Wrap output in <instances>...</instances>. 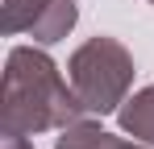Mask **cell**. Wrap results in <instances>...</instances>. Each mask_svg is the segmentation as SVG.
I'll use <instances>...</instances> for the list:
<instances>
[{"instance_id": "6da1fadb", "label": "cell", "mask_w": 154, "mask_h": 149, "mask_svg": "<svg viewBox=\"0 0 154 149\" xmlns=\"http://www.w3.org/2000/svg\"><path fill=\"white\" fill-rule=\"evenodd\" d=\"M92 116L75 95L71 79H63L58 62L38 46H13L4 58L0 87V133L4 137H38L50 128Z\"/></svg>"}, {"instance_id": "7a4b0ae2", "label": "cell", "mask_w": 154, "mask_h": 149, "mask_svg": "<svg viewBox=\"0 0 154 149\" xmlns=\"http://www.w3.org/2000/svg\"><path fill=\"white\" fill-rule=\"evenodd\" d=\"M67 79L92 116L121 112L133 91V54L117 37H88L67 58Z\"/></svg>"}, {"instance_id": "3957f363", "label": "cell", "mask_w": 154, "mask_h": 149, "mask_svg": "<svg viewBox=\"0 0 154 149\" xmlns=\"http://www.w3.org/2000/svg\"><path fill=\"white\" fill-rule=\"evenodd\" d=\"M117 120H121V133H125V137L142 141V145H154V83L142 87V91H133V95L121 104Z\"/></svg>"}, {"instance_id": "277c9868", "label": "cell", "mask_w": 154, "mask_h": 149, "mask_svg": "<svg viewBox=\"0 0 154 149\" xmlns=\"http://www.w3.org/2000/svg\"><path fill=\"white\" fill-rule=\"evenodd\" d=\"M75 21H79L75 0H50V4L38 13V21H33V29H29V37H33L38 46H54V42H63V37L75 29Z\"/></svg>"}, {"instance_id": "5b68a950", "label": "cell", "mask_w": 154, "mask_h": 149, "mask_svg": "<svg viewBox=\"0 0 154 149\" xmlns=\"http://www.w3.org/2000/svg\"><path fill=\"white\" fill-rule=\"evenodd\" d=\"M46 4H50V0H0V29H4L8 37L29 33L33 21H38V13H42Z\"/></svg>"}, {"instance_id": "8992f818", "label": "cell", "mask_w": 154, "mask_h": 149, "mask_svg": "<svg viewBox=\"0 0 154 149\" xmlns=\"http://www.w3.org/2000/svg\"><path fill=\"white\" fill-rule=\"evenodd\" d=\"M104 141V128L96 120H75V124H67V128H58V141H54V149H96Z\"/></svg>"}, {"instance_id": "52a82bcc", "label": "cell", "mask_w": 154, "mask_h": 149, "mask_svg": "<svg viewBox=\"0 0 154 149\" xmlns=\"http://www.w3.org/2000/svg\"><path fill=\"white\" fill-rule=\"evenodd\" d=\"M96 149H142V141H133V137H117V133H104V141Z\"/></svg>"}, {"instance_id": "ba28073f", "label": "cell", "mask_w": 154, "mask_h": 149, "mask_svg": "<svg viewBox=\"0 0 154 149\" xmlns=\"http://www.w3.org/2000/svg\"><path fill=\"white\" fill-rule=\"evenodd\" d=\"M0 149H33V145H29V137H4Z\"/></svg>"}, {"instance_id": "9c48e42d", "label": "cell", "mask_w": 154, "mask_h": 149, "mask_svg": "<svg viewBox=\"0 0 154 149\" xmlns=\"http://www.w3.org/2000/svg\"><path fill=\"white\" fill-rule=\"evenodd\" d=\"M150 4H154V0H150Z\"/></svg>"}, {"instance_id": "30bf717a", "label": "cell", "mask_w": 154, "mask_h": 149, "mask_svg": "<svg viewBox=\"0 0 154 149\" xmlns=\"http://www.w3.org/2000/svg\"><path fill=\"white\" fill-rule=\"evenodd\" d=\"M150 149H154V145H150Z\"/></svg>"}]
</instances>
